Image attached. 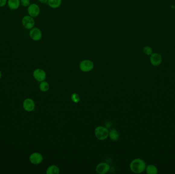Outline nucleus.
<instances>
[{"label": "nucleus", "mask_w": 175, "mask_h": 174, "mask_svg": "<svg viewBox=\"0 0 175 174\" xmlns=\"http://www.w3.org/2000/svg\"><path fill=\"white\" fill-rule=\"evenodd\" d=\"M71 100L75 103H78L80 101V97L78 94L73 93L71 95Z\"/></svg>", "instance_id": "obj_18"}, {"label": "nucleus", "mask_w": 175, "mask_h": 174, "mask_svg": "<svg viewBox=\"0 0 175 174\" xmlns=\"http://www.w3.org/2000/svg\"><path fill=\"white\" fill-rule=\"evenodd\" d=\"M7 5L11 10H17L20 6V0H8Z\"/></svg>", "instance_id": "obj_12"}, {"label": "nucleus", "mask_w": 175, "mask_h": 174, "mask_svg": "<svg viewBox=\"0 0 175 174\" xmlns=\"http://www.w3.org/2000/svg\"><path fill=\"white\" fill-rule=\"evenodd\" d=\"M33 76L38 82H42L46 78V73L42 69H36L33 72Z\"/></svg>", "instance_id": "obj_7"}, {"label": "nucleus", "mask_w": 175, "mask_h": 174, "mask_svg": "<svg viewBox=\"0 0 175 174\" xmlns=\"http://www.w3.org/2000/svg\"><path fill=\"white\" fill-rule=\"evenodd\" d=\"M39 87H40V89L42 92H46L49 90L50 85L48 82L45 81H43L42 82H40Z\"/></svg>", "instance_id": "obj_17"}, {"label": "nucleus", "mask_w": 175, "mask_h": 174, "mask_svg": "<svg viewBox=\"0 0 175 174\" xmlns=\"http://www.w3.org/2000/svg\"><path fill=\"white\" fill-rule=\"evenodd\" d=\"M22 23L23 26L27 30H31L35 25V20L33 17L29 15H25L22 18Z\"/></svg>", "instance_id": "obj_4"}, {"label": "nucleus", "mask_w": 175, "mask_h": 174, "mask_svg": "<svg viewBox=\"0 0 175 174\" xmlns=\"http://www.w3.org/2000/svg\"><path fill=\"white\" fill-rule=\"evenodd\" d=\"M8 0H0V7H3L5 6L7 4Z\"/></svg>", "instance_id": "obj_21"}, {"label": "nucleus", "mask_w": 175, "mask_h": 174, "mask_svg": "<svg viewBox=\"0 0 175 174\" xmlns=\"http://www.w3.org/2000/svg\"><path fill=\"white\" fill-rule=\"evenodd\" d=\"M79 67L81 71L84 73H87L90 72L94 69V64L90 60L85 59L81 61L79 64Z\"/></svg>", "instance_id": "obj_3"}, {"label": "nucleus", "mask_w": 175, "mask_h": 174, "mask_svg": "<svg viewBox=\"0 0 175 174\" xmlns=\"http://www.w3.org/2000/svg\"><path fill=\"white\" fill-rule=\"evenodd\" d=\"M145 171L148 174H157L158 173V169L153 164H148L146 166Z\"/></svg>", "instance_id": "obj_16"}, {"label": "nucleus", "mask_w": 175, "mask_h": 174, "mask_svg": "<svg viewBox=\"0 0 175 174\" xmlns=\"http://www.w3.org/2000/svg\"><path fill=\"white\" fill-rule=\"evenodd\" d=\"M143 53L147 55H151L153 54V50L151 48L148 46L144 47L143 49Z\"/></svg>", "instance_id": "obj_19"}, {"label": "nucleus", "mask_w": 175, "mask_h": 174, "mask_svg": "<svg viewBox=\"0 0 175 174\" xmlns=\"http://www.w3.org/2000/svg\"><path fill=\"white\" fill-rule=\"evenodd\" d=\"M147 164L143 159L137 158L132 161L130 164L131 171L135 174H140L145 171Z\"/></svg>", "instance_id": "obj_1"}, {"label": "nucleus", "mask_w": 175, "mask_h": 174, "mask_svg": "<svg viewBox=\"0 0 175 174\" xmlns=\"http://www.w3.org/2000/svg\"><path fill=\"white\" fill-rule=\"evenodd\" d=\"M23 106L24 110L27 112H31L35 109V103L31 99H26L24 101Z\"/></svg>", "instance_id": "obj_9"}, {"label": "nucleus", "mask_w": 175, "mask_h": 174, "mask_svg": "<svg viewBox=\"0 0 175 174\" xmlns=\"http://www.w3.org/2000/svg\"><path fill=\"white\" fill-rule=\"evenodd\" d=\"M1 77H2V72L0 70V79L1 78Z\"/></svg>", "instance_id": "obj_23"}, {"label": "nucleus", "mask_w": 175, "mask_h": 174, "mask_svg": "<svg viewBox=\"0 0 175 174\" xmlns=\"http://www.w3.org/2000/svg\"><path fill=\"white\" fill-rule=\"evenodd\" d=\"M43 160V156L39 152L33 153L29 157V161L31 163L33 164H40Z\"/></svg>", "instance_id": "obj_8"}, {"label": "nucleus", "mask_w": 175, "mask_h": 174, "mask_svg": "<svg viewBox=\"0 0 175 174\" xmlns=\"http://www.w3.org/2000/svg\"><path fill=\"white\" fill-rule=\"evenodd\" d=\"M94 134L98 140L104 141L109 136V131L107 128L100 126L95 129Z\"/></svg>", "instance_id": "obj_2"}, {"label": "nucleus", "mask_w": 175, "mask_h": 174, "mask_svg": "<svg viewBox=\"0 0 175 174\" xmlns=\"http://www.w3.org/2000/svg\"><path fill=\"white\" fill-rule=\"evenodd\" d=\"M109 164L106 163H100L96 166V172L98 174H105L110 171Z\"/></svg>", "instance_id": "obj_10"}, {"label": "nucleus", "mask_w": 175, "mask_h": 174, "mask_svg": "<svg viewBox=\"0 0 175 174\" xmlns=\"http://www.w3.org/2000/svg\"><path fill=\"white\" fill-rule=\"evenodd\" d=\"M28 15L33 18L38 17L40 14V9L39 5L36 3L30 4L27 8Z\"/></svg>", "instance_id": "obj_6"}, {"label": "nucleus", "mask_w": 175, "mask_h": 174, "mask_svg": "<svg viewBox=\"0 0 175 174\" xmlns=\"http://www.w3.org/2000/svg\"><path fill=\"white\" fill-rule=\"evenodd\" d=\"M21 5H22L23 7H28L30 5V0H20Z\"/></svg>", "instance_id": "obj_20"}, {"label": "nucleus", "mask_w": 175, "mask_h": 174, "mask_svg": "<svg viewBox=\"0 0 175 174\" xmlns=\"http://www.w3.org/2000/svg\"><path fill=\"white\" fill-rule=\"evenodd\" d=\"M60 172L59 167L56 165H52L48 167L46 170L47 174H59Z\"/></svg>", "instance_id": "obj_15"}, {"label": "nucleus", "mask_w": 175, "mask_h": 174, "mask_svg": "<svg viewBox=\"0 0 175 174\" xmlns=\"http://www.w3.org/2000/svg\"><path fill=\"white\" fill-rule=\"evenodd\" d=\"M109 137L112 141H118L119 138V134L118 131L116 130V129H112L111 130L109 131Z\"/></svg>", "instance_id": "obj_14"}, {"label": "nucleus", "mask_w": 175, "mask_h": 174, "mask_svg": "<svg viewBox=\"0 0 175 174\" xmlns=\"http://www.w3.org/2000/svg\"><path fill=\"white\" fill-rule=\"evenodd\" d=\"M162 61V58L159 54H152L151 55L150 62L153 66H155V67L159 66L160 64H161Z\"/></svg>", "instance_id": "obj_11"}, {"label": "nucleus", "mask_w": 175, "mask_h": 174, "mask_svg": "<svg viewBox=\"0 0 175 174\" xmlns=\"http://www.w3.org/2000/svg\"><path fill=\"white\" fill-rule=\"evenodd\" d=\"M29 36L32 40L35 42H38L42 38V32L40 30V29L38 28L33 27V28L30 30Z\"/></svg>", "instance_id": "obj_5"}, {"label": "nucleus", "mask_w": 175, "mask_h": 174, "mask_svg": "<svg viewBox=\"0 0 175 174\" xmlns=\"http://www.w3.org/2000/svg\"><path fill=\"white\" fill-rule=\"evenodd\" d=\"M38 1H39V2L43 4L47 3L48 1V0H38Z\"/></svg>", "instance_id": "obj_22"}, {"label": "nucleus", "mask_w": 175, "mask_h": 174, "mask_svg": "<svg viewBox=\"0 0 175 174\" xmlns=\"http://www.w3.org/2000/svg\"><path fill=\"white\" fill-rule=\"evenodd\" d=\"M62 0H48V5L51 8L56 9L61 6Z\"/></svg>", "instance_id": "obj_13"}]
</instances>
